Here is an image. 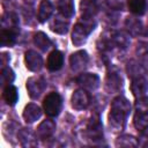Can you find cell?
Returning a JSON list of instances; mask_svg holds the SVG:
<instances>
[{"instance_id": "1", "label": "cell", "mask_w": 148, "mask_h": 148, "mask_svg": "<svg viewBox=\"0 0 148 148\" xmlns=\"http://www.w3.org/2000/svg\"><path fill=\"white\" fill-rule=\"evenodd\" d=\"M130 111V103L124 97H118L112 102L111 112L109 116L110 125L113 127H123L125 124V118Z\"/></svg>"}, {"instance_id": "2", "label": "cell", "mask_w": 148, "mask_h": 148, "mask_svg": "<svg viewBox=\"0 0 148 148\" xmlns=\"http://www.w3.org/2000/svg\"><path fill=\"white\" fill-rule=\"evenodd\" d=\"M61 105H62L61 97L56 91H52L49 95H46V97L44 98V102H43L44 111L49 117L58 116L61 110Z\"/></svg>"}, {"instance_id": "3", "label": "cell", "mask_w": 148, "mask_h": 148, "mask_svg": "<svg viewBox=\"0 0 148 148\" xmlns=\"http://www.w3.org/2000/svg\"><path fill=\"white\" fill-rule=\"evenodd\" d=\"M92 25H88V24H82V23H77L74 27L73 30V35H72V40L75 45H81L86 42L87 36L89 35V32L92 30Z\"/></svg>"}, {"instance_id": "4", "label": "cell", "mask_w": 148, "mask_h": 148, "mask_svg": "<svg viewBox=\"0 0 148 148\" xmlns=\"http://www.w3.org/2000/svg\"><path fill=\"white\" fill-rule=\"evenodd\" d=\"M89 104V95L83 89H77L72 96V106L76 110L86 109Z\"/></svg>"}, {"instance_id": "5", "label": "cell", "mask_w": 148, "mask_h": 148, "mask_svg": "<svg viewBox=\"0 0 148 148\" xmlns=\"http://www.w3.org/2000/svg\"><path fill=\"white\" fill-rule=\"evenodd\" d=\"M25 65H27L28 69H30L32 72H37L43 66V59L37 52L30 50V51L25 52Z\"/></svg>"}, {"instance_id": "6", "label": "cell", "mask_w": 148, "mask_h": 148, "mask_svg": "<svg viewBox=\"0 0 148 148\" xmlns=\"http://www.w3.org/2000/svg\"><path fill=\"white\" fill-rule=\"evenodd\" d=\"M62 64H64V56L60 51L58 50H54L50 53L49 58H47V62H46V66L50 71L52 72H56V71H59L61 67H62Z\"/></svg>"}, {"instance_id": "7", "label": "cell", "mask_w": 148, "mask_h": 148, "mask_svg": "<svg viewBox=\"0 0 148 148\" xmlns=\"http://www.w3.org/2000/svg\"><path fill=\"white\" fill-rule=\"evenodd\" d=\"M27 88L29 90V95L32 98H36L40 95V92L44 90L45 88V82L42 79L38 77H31L28 80L27 82Z\"/></svg>"}, {"instance_id": "8", "label": "cell", "mask_w": 148, "mask_h": 148, "mask_svg": "<svg viewBox=\"0 0 148 148\" xmlns=\"http://www.w3.org/2000/svg\"><path fill=\"white\" fill-rule=\"evenodd\" d=\"M69 62H71L72 69H74V71H81L82 68L86 67V65L88 62V56H87V53L84 51L75 52L74 54H72V57L69 59Z\"/></svg>"}, {"instance_id": "9", "label": "cell", "mask_w": 148, "mask_h": 148, "mask_svg": "<svg viewBox=\"0 0 148 148\" xmlns=\"http://www.w3.org/2000/svg\"><path fill=\"white\" fill-rule=\"evenodd\" d=\"M77 83L81 84L83 88H87V89H95L97 86H98V82H99V79L97 75L95 74H89V73H84V74H81L79 77H77Z\"/></svg>"}, {"instance_id": "10", "label": "cell", "mask_w": 148, "mask_h": 148, "mask_svg": "<svg viewBox=\"0 0 148 148\" xmlns=\"http://www.w3.org/2000/svg\"><path fill=\"white\" fill-rule=\"evenodd\" d=\"M53 12V5L51 3L50 0H42L38 7V13H37V18L39 22H45L52 14Z\"/></svg>"}, {"instance_id": "11", "label": "cell", "mask_w": 148, "mask_h": 148, "mask_svg": "<svg viewBox=\"0 0 148 148\" xmlns=\"http://www.w3.org/2000/svg\"><path fill=\"white\" fill-rule=\"evenodd\" d=\"M42 114V111L39 109V106H37L36 104H28L23 111V118L27 123H34L36 121Z\"/></svg>"}, {"instance_id": "12", "label": "cell", "mask_w": 148, "mask_h": 148, "mask_svg": "<svg viewBox=\"0 0 148 148\" xmlns=\"http://www.w3.org/2000/svg\"><path fill=\"white\" fill-rule=\"evenodd\" d=\"M56 130V124L52 120H44L37 128V136L40 139H45L50 136Z\"/></svg>"}, {"instance_id": "13", "label": "cell", "mask_w": 148, "mask_h": 148, "mask_svg": "<svg viewBox=\"0 0 148 148\" xmlns=\"http://www.w3.org/2000/svg\"><path fill=\"white\" fill-rule=\"evenodd\" d=\"M16 39V34L14 32L13 29H6L2 28L1 34H0V43L2 46H12L14 45Z\"/></svg>"}, {"instance_id": "14", "label": "cell", "mask_w": 148, "mask_h": 148, "mask_svg": "<svg viewBox=\"0 0 148 148\" xmlns=\"http://www.w3.org/2000/svg\"><path fill=\"white\" fill-rule=\"evenodd\" d=\"M2 96H3V99H5L9 105H14V104L17 102V98H18L17 89H16L14 86L8 84V86L3 89Z\"/></svg>"}, {"instance_id": "15", "label": "cell", "mask_w": 148, "mask_h": 148, "mask_svg": "<svg viewBox=\"0 0 148 148\" xmlns=\"http://www.w3.org/2000/svg\"><path fill=\"white\" fill-rule=\"evenodd\" d=\"M58 9L61 15L66 17H71L74 13V5L73 0H59L58 1Z\"/></svg>"}, {"instance_id": "16", "label": "cell", "mask_w": 148, "mask_h": 148, "mask_svg": "<svg viewBox=\"0 0 148 148\" xmlns=\"http://www.w3.org/2000/svg\"><path fill=\"white\" fill-rule=\"evenodd\" d=\"M132 91L135 96L141 97L147 91V82L142 77H138L132 82Z\"/></svg>"}, {"instance_id": "17", "label": "cell", "mask_w": 148, "mask_h": 148, "mask_svg": "<svg viewBox=\"0 0 148 148\" xmlns=\"http://www.w3.org/2000/svg\"><path fill=\"white\" fill-rule=\"evenodd\" d=\"M34 42L35 44L43 51H46L50 46H51V40L49 39V37L44 34V32H37L34 36Z\"/></svg>"}, {"instance_id": "18", "label": "cell", "mask_w": 148, "mask_h": 148, "mask_svg": "<svg viewBox=\"0 0 148 148\" xmlns=\"http://www.w3.org/2000/svg\"><path fill=\"white\" fill-rule=\"evenodd\" d=\"M128 8L133 14L141 15L146 10V1L145 0H130Z\"/></svg>"}, {"instance_id": "19", "label": "cell", "mask_w": 148, "mask_h": 148, "mask_svg": "<svg viewBox=\"0 0 148 148\" xmlns=\"http://www.w3.org/2000/svg\"><path fill=\"white\" fill-rule=\"evenodd\" d=\"M81 9H82V15H84L86 17H90L96 13V7L91 0H83L81 2Z\"/></svg>"}, {"instance_id": "20", "label": "cell", "mask_w": 148, "mask_h": 148, "mask_svg": "<svg viewBox=\"0 0 148 148\" xmlns=\"http://www.w3.org/2000/svg\"><path fill=\"white\" fill-rule=\"evenodd\" d=\"M134 126L140 130V131H145L148 130V120H147V116L142 114L140 112H136V114L134 116Z\"/></svg>"}, {"instance_id": "21", "label": "cell", "mask_w": 148, "mask_h": 148, "mask_svg": "<svg viewBox=\"0 0 148 148\" xmlns=\"http://www.w3.org/2000/svg\"><path fill=\"white\" fill-rule=\"evenodd\" d=\"M135 109L138 112L148 116V97L146 96L139 97V99H136L135 102Z\"/></svg>"}, {"instance_id": "22", "label": "cell", "mask_w": 148, "mask_h": 148, "mask_svg": "<svg viewBox=\"0 0 148 148\" xmlns=\"http://www.w3.org/2000/svg\"><path fill=\"white\" fill-rule=\"evenodd\" d=\"M138 142L133 136L130 135H123L118 138L117 140V146H123V147H131V146H136Z\"/></svg>"}, {"instance_id": "23", "label": "cell", "mask_w": 148, "mask_h": 148, "mask_svg": "<svg viewBox=\"0 0 148 148\" xmlns=\"http://www.w3.org/2000/svg\"><path fill=\"white\" fill-rule=\"evenodd\" d=\"M14 73L10 68H3L1 72V80L3 83H10L14 80Z\"/></svg>"}, {"instance_id": "24", "label": "cell", "mask_w": 148, "mask_h": 148, "mask_svg": "<svg viewBox=\"0 0 148 148\" xmlns=\"http://www.w3.org/2000/svg\"><path fill=\"white\" fill-rule=\"evenodd\" d=\"M52 30L58 32V34H65L67 31V27H68V23H65V22H60L59 20H56L54 22V25H51Z\"/></svg>"}]
</instances>
